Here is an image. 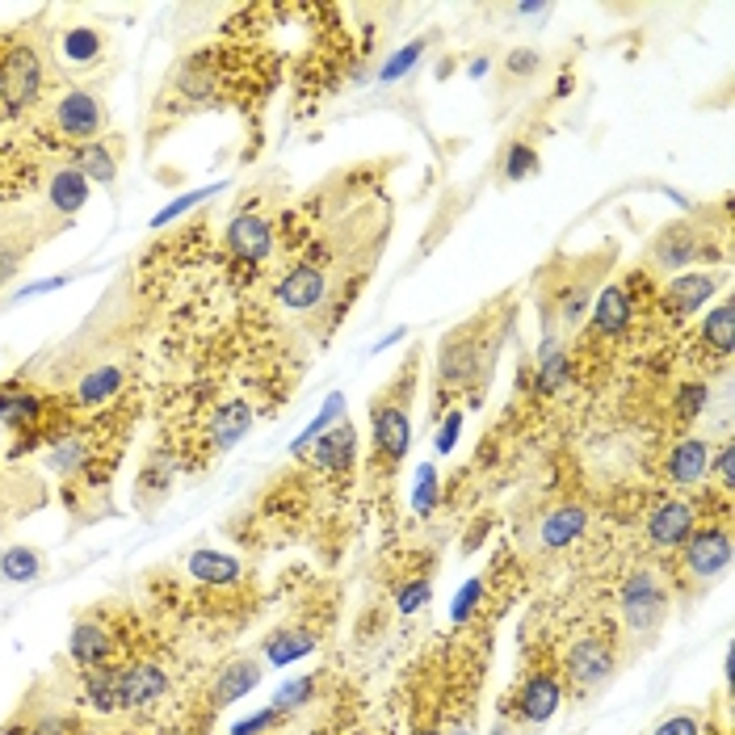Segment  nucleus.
<instances>
[{
	"mask_svg": "<svg viewBox=\"0 0 735 735\" xmlns=\"http://www.w3.org/2000/svg\"><path fill=\"white\" fill-rule=\"evenodd\" d=\"M127 387V370L122 366H93L88 375H81L76 391H72V404L81 408H102L109 400H118V391Z\"/></svg>",
	"mask_w": 735,
	"mask_h": 735,
	"instance_id": "19",
	"label": "nucleus"
},
{
	"mask_svg": "<svg viewBox=\"0 0 735 735\" xmlns=\"http://www.w3.org/2000/svg\"><path fill=\"white\" fill-rule=\"evenodd\" d=\"M698 509L689 500H660L652 513H648V538L652 546H664V550H677V546L698 530Z\"/></svg>",
	"mask_w": 735,
	"mask_h": 735,
	"instance_id": "10",
	"label": "nucleus"
},
{
	"mask_svg": "<svg viewBox=\"0 0 735 735\" xmlns=\"http://www.w3.org/2000/svg\"><path fill=\"white\" fill-rule=\"evenodd\" d=\"M609 673H614V648H609V639L589 635V639L572 643V652H568V681H572V689L589 693V689L609 681Z\"/></svg>",
	"mask_w": 735,
	"mask_h": 735,
	"instance_id": "7",
	"label": "nucleus"
},
{
	"mask_svg": "<svg viewBox=\"0 0 735 735\" xmlns=\"http://www.w3.org/2000/svg\"><path fill=\"white\" fill-rule=\"evenodd\" d=\"M568 379H572V357L555 345V336H546L543 345H538L534 391H538V395H555V391H564V382H568Z\"/></svg>",
	"mask_w": 735,
	"mask_h": 735,
	"instance_id": "22",
	"label": "nucleus"
},
{
	"mask_svg": "<svg viewBox=\"0 0 735 735\" xmlns=\"http://www.w3.org/2000/svg\"><path fill=\"white\" fill-rule=\"evenodd\" d=\"M538 168V152L530 147V143H509V152H505V177L509 181H521V177H530Z\"/></svg>",
	"mask_w": 735,
	"mask_h": 735,
	"instance_id": "33",
	"label": "nucleus"
},
{
	"mask_svg": "<svg viewBox=\"0 0 735 735\" xmlns=\"http://www.w3.org/2000/svg\"><path fill=\"white\" fill-rule=\"evenodd\" d=\"M311 652H316V635L311 630H282V635H270V643H265V655L277 668H286V664H295V660Z\"/></svg>",
	"mask_w": 735,
	"mask_h": 735,
	"instance_id": "28",
	"label": "nucleus"
},
{
	"mask_svg": "<svg viewBox=\"0 0 735 735\" xmlns=\"http://www.w3.org/2000/svg\"><path fill=\"white\" fill-rule=\"evenodd\" d=\"M68 652H72V660L81 664L84 673L88 668H109V660H114V630L102 618H84V623H76L72 639H68Z\"/></svg>",
	"mask_w": 735,
	"mask_h": 735,
	"instance_id": "13",
	"label": "nucleus"
},
{
	"mask_svg": "<svg viewBox=\"0 0 735 735\" xmlns=\"http://www.w3.org/2000/svg\"><path fill=\"white\" fill-rule=\"evenodd\" d=\"M584 525H589V513L580 509V505H559L555 513H546L543 518V546L546 550H559V546H572L580 534H584Z\"/></svg>",
	"mask_w": 735,
	"mask_h": 735,
	"instance_id": "24",
	"label": "nucleus"
},
{
	"mask_svg": "<svg viewBox=\"0 0 735 735\" xmlns=\"http://www.w3.org/2000/svg\"><path fill=\"white\" fill-rule=\"evenodd\" d=\"M623 614H627V627L635 630V635H652V630L664 623L668 593L660 589L655 572L639 568V572H630L627 580H623Z\"/></svg>",
	"mask_w": 735,
	"mask_h": 735,
	"instance_id": "3",
	"label": "nucleus"
},
{
	"mask_svg": "<svg viewBox=\"0 0 735 735\" xmlns=\"http://www.w3.org/2000/svg\"><path fill=\"white\" fill-rule=\"evenodd\" d=\"M710 295H714V277H710V273H681V277H673V282L660 291V307H664V316L685 320V316L702 311Z\"/></svg>",
	"mask_w": 735,
	"mask_h": 735,
	"instance_id": "11",
	"label": "nucleus"
},
{
	"mask_svg": "<svg viewBox=\"0 0 735 735\" xmlns=\"http://www.w3.org/2000/svg\"><path fill=\"white\" fill-rule=\"evenodd\" d=\"M698 252H702V245L693 240L689 227H668V232H660V240H655V265L681 270L689 261H698Z\"/></svg>",
	"mask_w": 735,
	"mask_h": 735,
	"instance_id": "26",
	"label": "nucleus"
},
{
	"mask_svg": "<svg viewBox=\"0 0 735 735\" xmlns=\"http://www.w3.org/2000/svg\"><path fill=\"white\" fill-rule=\"evenodd\" d=\"M43 572V559L29 550V546H9L0 550V580H13V584H29Z\"/></svg>",
	"mask_w": 735,
	"mask_h": 735,
	"instance_id": "30",
	"label": "nucleus"
},
{
	"mask_svg": "<svg viewBox=\"0 0 735 735\" xmlns=\"http://www.w3.org/2000/svg\"><path fill=\"white\" fill-rule=\"evenodd\" d=\"M710 404V387L707 382H685L677 387V416L681 420H693V416H702Z\"/></svg>",
	"mask_w": 735,
	"mask_h": 735,
	"instance_id": "32",
	"label": "nucleus"
},
{
	"mask_svg": "<svg viewBox=\"0 0 735 735\" xmlns=\"http://www.w3.org/2000/svg\"><path fill=\"white\" fill-rule=\"evenodd\" d=\"M412 509L420 513V518H429L437 509V471L434 466H420L416 471V491H412Z\"/></svg>",
	"mask_w": 735,
	"mask_h": 735,
	"instance_id": "34",
	"label": "nucleus"
},
{
	"mask_svg": "<svg viewBox=\"0 0 735 735\" xmlns=\"http://www.w3.org/2000/svg\"><path fill=\"white\" fill-rule=\"evenodd\" d=\"M218 190H223V186H211V190H193V193H186V198H177V202H168V206H164L161 215L152 218V227H164V223H168V218L186 215V211H190V206H198V202H202V198H211V193H218Z\"/></svg>",
	"mask_w": 735,
	"mask_h": 735,
	"instance_id": "38",
	"label": "nucleus"
},
{
	"mask_svg": "<svg viewBox=\"0 0 735 735\" xmlns=\"http://www.w3.org/2000/svg\"><path fill=\"white\" fill-rule=\"evenodd\" d=\"M681 564L685 572L698 576V580H714V576L727 572V564H732V534H727V525L693 530L681 543Z\"/></svg>",
	"mask_w": 735,
	"mask_h": 735,
	"instance_id": "4",
	"label": "nucleus"
},
{
	"mask_svg": "<svg viewBox=\"0 0 735 735\" xmlns=\"http://www.w3.org/2000/svg\"><path fill=\"white\" fill-rule=\"evenodd\" d=\"M341 416H345V395H341V391H332V395L324 400V408L316 412V420H311V425H307V429H303V434L295 437V441H291V454H303V450H311V446H316V437L328 434V429H332V425H336Z\"/></svg>",
	"mask_w": 735,
	"mask_h": 735,
	"instance_id": "29",
	"label": "nucleus"
},
{
	"mask_svg": "<svg viewBox=\"0 0 735 735\" xmlns=\"http://www.w3.org/2000/svg\"><path fill=\"white\" fill-rule=\"evenodd\" d=\"M68 161H72V168L81 173L84 181L114 186V177H118V161H114V152H109L106 143H81V147H68Z\"/></svg>",
	"mask_w": 735,
	"mask_h": 735,
	"instance_id": "25",
	"label": "nucleus"
},
{
	"mask_svg": "<svg viewBox=\"0 0 735 735\" xmlns=\"http://www.w3.org/2000/svg\"><path fill=\"white\" fill-rule=\"evenodd\" d=\"M261 681V668L252 664V660H232V664H223L215 673V685H211V707H232V702H240L248 698L252 689Z\"/></svg>",
	"mask_w": 735,
	"mask_h": 735,
	"instance_id": "17",
	"label": "nucleus"
},
{
	"mask_svg": "<svg viewBox=\"0 0 735 735\" xmlns=\"http://www.w3.org/2000/svg\"><path fill=\"white\" fill-rule=\"evenodd\" d=\"M354 450H357L354 429L341 420V425H332L328 434L316 437V466H320V471H349V466H354Z\"/></svg>",
	"mask_w": 735,
	"mask_h": 735,
	"instance_id": "21",
	"label": "nucleus"
},
{
	"mask_svg": "<svg viewBox=\"0 0 735 735\" xmlns=\"http://www.w3.org/2000/svg\"><path fill=\"white\" fill-rule=\"evenodd\" d=\"M459 429H463V412H446V420H441V434L434 437L437 454H450V450H454Z\"/></svg>",
	"mask_w": 735,
	"mask_h": 735,
	"instance_id": "44",
	"label": "nucleus"
},
{
	"mask_svg": "<svg viewBox=\"0 0 735 735\" xmlns=\"http://www.w3.org/2000/svg\"><path fill=\"white\" fill-rule=\"evenodd\" d=\"M479 597H484V580H471V584H463V589H459V597H454V605H450V618H454V623H466V614L479 605Z\"/></svg>",
	"mask_w": 735,
	"mask_h": 735,
	"instance_id": "41",
	"label": "nucleus"
},
{
	"mask_svg": "<svg viewBox=\"0 0 735 735\" xmlns=\"http://www.w3.org/2000/svg\"><path fill=\"white\" fill-rule=\"evenodd\" d=\"M59 51L72 72H88V68H97V59L106 51V38L97 26H68L59 38Z\"/></svg>",
	"mask_w": 735,
	"mask_h": 735,
	"instance_id": "20",
	"label": "nucleus"
},
{
	"mask_svg": "<svg viewBox=\"0 0 735 735\" xmlns=\"http://www.w3.org/2000/svg\"><path fill=\"white\" fill-rule=\"evenodd\" d=\"M164 693H168V677L156 664L139 660V664H118L114 668V702H118V710L152 707V702H161Z\"/></svg>",
	"mask_w": 735,
	"mask_h": 735,
	"instance_id": "6",
	"label": "nucleus"
},
{
	"mask_svg": "<svg viewBox=\"0 0 735 735\" xmlns=\"http://www.w3.org/2000/svg\"><path fill=\"white\" fill-rule=\"evenodd\" d=\"M248 429H252V408H248V400H223V404L206 416V434H202V450H198V459L206 463V454L232 450V446H236Z\"/></svg>",
	"mask_w": 735,
	"mask_h": 735,
	"instance_id": "8",
	"label": "nucleus"
},
{
	"mask_svg": "<svg viewBox=\"0 0 735 735\" xmlns=\"http://www.w3.org/2000/svg\"><path fill=\"white\" fill-rule=\"evenodd\" d=\"M420 735H437V732H434V727H429V732H420Z\"/></svg>",
	"mask_w": 735,
	"mask_h": 735,
	"instance_id": "48",
	"label": "nucleus"
},
{
	"mask_svg": "<svg viewBox=\"0 0 735 735\" xmlns=\"http://www.w3.org/2000/svg\"><path fill=\"white\" fill-rule=\"evenodd\" d=\"M505 68H509L513 76H530V72H538V51H525V47H521V51L509 55Z\"/></svg>",
	"mask_w": 735,
	"mask_h": 735,
	"instance_id": "47",
	"label": "nucleus"
},
{
	"mask_svg": "<svg viewBox=\"0 0 735 735\" xmlns=\"http://www.w3.org/2000/svg\"><path fill=\"white\" fill-rule=\"evenodd\" d=\"M311 689H316V681H311V677H299V681L282 685V693H277V710H295V707H303V702L311 698Z\"/></svg>",
	"mask_w": 735,
	"mask_h": 735,
	"instance_id": "43",
	"label": "nucleus"
},
{
	"mask_svg": "<svg viewBox=\"0 0 735 735\" xmlns=\"http://www.w3.org/2000/svg\"><path fill=\"white\" fill-rule=\"evenodd\" d=\"M38 177H43V164L29 152H22L17 143H0V198H22L38 186Z\"/></svg>",
	"mask_w": 735,
	"mask_h": 735,
	"instance_id": "15",
	"label": "nucleus"
},
{
	"mask_svg": "<svg viewBox=\"0 0 735 735\" xmlns=\"http://www.w3.org/2000/svg\"><path fill=\"white\" fill-rule=\"evenodd\" d=\"M559 702H564V689L555 681V673H530L513 698V710L525 723H546L559 710Z\"/></svg>",
	"mask_w": 735,
	"mask_h": 735,
	"instance_id": "12",
	"label": "nucleus"
},
{
	"mask_svg": "<svg viewBox=\"0 0 735 735\" xmlns=\"http://www.w3.org/2000/svg\"><path fill=\"white\" fill-rule=\"evenodd\" d=\"M51 131H55V143H68V147L97 143V135L106 131V109H102V102H97L93 93L68 88V93L55 97Z\"/></svg>",
	"mask_w": 735,
	"mask_h": 735,
	"instance_id": "2",
	"label": "nucleus"
},
{
	"mask_svg": "<svg viewBox=\"0 0 735 735\" xmlns=\"http://www.w3.org/2000/svg\"><path fill=\"white\" fill-rule=\"evenodd\" d=\"M584 307H589V286H584V282H580V286H572V291H564L559 311H564V320H568V324H580Z\"/></svg>",
	"mask_w": 735,
	"mask_h": 735,
	"instance_id": "42",
	"label": "nucleus"
},
{
	"mask_svg": "<svg viewBox=\"0 0 735 735\" xmlns=\"http://www.w3.org/2000/svg\"><path fill=\"white\" fill-rule=\"evenodd\" d=\"M707 471H710V446L702 437H681L668 450V459H664V475L673 484H698V479H707Z\"/></svg>",
	"mask_w": 735,
	"mask_h": 735,
	"instance_id": "16",
	"label": "nucleus"
},
{
	"mask_svg": "<svg viewBox=\"0 0 735 735\" xmlns=\"http://www.w3.org/2000/svg\"><path fill=\"white\" fill-rule=\"evenodd\" d=\"M429 593H434V589H429V580L420 576V580H408V584H404V589L395 593V605H400L404 614H416V609H420V605L429 601Z\"/></svg>",
	"mask_w": 735,
	"mask_h": 735,
	"instance_id": "39",
	"label": "nucleus"
},
{
	"mask_svg": "<svg viewBox=\"0 0 735 735\" xmlns=\"http://www.w3.org/2000/svg\"><path fill=\"white\" fill-rule=\"evenodd\" d=\"M277 714H282V710H277V707L261 710V714H252V719H245V723H236V727H232V735H257V732H270L273 723H277Z\"/></svg>",
	"mask_w": 735,
	"mask_h": 735,
	"instance_id": "46",
	"label": "nucleus"
},
{
	"mask_svg": "<svg viewBox=\"0 0 735 735\" xmlns=\"http://www.w3.org/2000/svg\"><path fill=\"white\" fill-rule=\"evenodd\" d=\"M702 341H707L719 357L732 354V303H714V307H710L707 320H702Z\"/></svg>",
	"mask_w": 735,
	"mask_h": 735,
	"instance_id": "31",
	"label": "nucleus"
},
{
	"mask_svg": "<svg viewBox=\"0 0 735 735\" xmlns=\"http://www.w3.org/2000/svg\"><path fill=\"white\" fill-rule=\"evenodd\" d=\"M168 484H173V459H168V463L156 459V463H147L139 471V491H143V496H164Z\"/></svg>",
	"mask_w": 735,
	"mask_h": 735,
	"instance_id": "36",
	"label": "nucleus"
},
{
	"mask_svg": "<svg viewBox=\"0 0 735 735\" xmlns=\"http://www.w3.org/2000/svg\"><path fill=\"white\" fill-rule=\"evenodd\" d=\"M190 576L202 584H236L240 580V559L223 555V550H193L190 555Z\"/></svg>",
	"mask_w": 735,
	"mask_h": 735,
	"instance_id": "27",
	"label": "nucleus"
},
{
	"mask_svg": "<svg viewBox=\"0 0 735 735\" xmlns=\"http://www.w3.org/2000/svg\"><path fill=\"white\" fill-rule=\"evenodd\" d=\"M47 55L26 38H4L0 51V122H13L43 102Z\"/></svg>",
	"mask_w": 735,
	"mask_h": 735,
	"instance_id": "1",
	"label": "nucleus"
},
{
	"mask_svg": "<svg viewBox=\"0 0 735 735\" xmlns=\"http://www.w3.org/2000/svg\"><path fill=\"white\" fill-rule=\"evenodd\" d=\"M47 202H51L59 215H76L84 202H88V181H84L72 164H63V168H55L51 181H47Z\"/></svg>",
	"mask_w": 735,
	"mask_h": 735,
	"instance_id": "23",
	"label": "nucleus"
},
{
	"mask_svg": "<svg viewBox=\"0 0 735 735\" xmlns=\"http://www.w3.org/2000/svg\"><path fill=\"white\" fill-rule=\"evenodd\" d=\"M707 475H714V479H719L723 496H732V479H735V450H732V441H723V446H719V454H710V471H707Z\"/></svg>",
	"mask_w": 735,
	"mask_h": 735,
	"instance_id": "37",
	"label": "nucleus"
},
{
	"mask_svg": "<svg viewBox=\"0 0 735 735\" xmlns=\"http://www.w3.org/2000/svg\"><path fill=\"white\" fill-rule=\"evenodd\" d=\"M630 320H635V299L623 286H605L593 299V332H601V336H623Z\"/></svg>",
	"mask_w": 735,
	"mask_h": 735,
	"instance_id": "18",
	"label": "nucleus"
},
{
	"mask_svg": "<svg viewBox=\"0 0 735 735\" xmlns=\"http://www.w3.org/2000/svg\"><path fill=\"white\" fill-rule=\"evenodd\" d=\"M227 248H232V257L257 265V261H265L273 252V227L257 215H236L232 227H227Z\"/></svg>",
	"mask_w": 735,
	"mask_h": 735,
	"instance_id": "14",
	"label": "nucleus"
},
{
	"mask_svg": "<svg viewBox=\"0 0 735 735\" xmlns=\"http://www.w3.org/2000/svg\"><path fill=\"white\" fill-rule=\"evenodd\" d=\"M17 735V732H9ZM22 735H76V723L68 719V714H47V719H34Z\"/></svg>",
	"mask_w": 735,
	"mask_h": 735,
	"instance_id": "40",
	"label": "nucleus"
},
{
	"mask_svg": "<svg viewBox=\"0 0 735 735\" xmlns=\"http://www.w3.org/2000/svg\"><path fill=\"white\" fill-rule=\"evenodd\" d=\"M420 51H425V38H412V43H408V47H404V51H395V55H391V59H387V68H379V81H382V84L400 81V76H404V72H408V68H412V63L420 59Z\"/></svg>",
	"mask_w": 735,
	"mask_h": 735,
	"instance_id": "35",
	"label": "nucleus"
},
{
	"mask_svg": "<svg viewBox=\"0 0 735 735\" xmlns=\"http://www.w3.org/2000/svg\"><path fill=\"white\" fill-rule=\"evenodd\" d=\"M370 434H375V454L382 463H404L412 446V420H408V404L400 400H387L370 408Z\"/></svg>",
	"mask_w": 735,
	"mask_h": 735,
	"instance_id": "5",
	"label": "nucleus"
},
{
	"mask_svg": "<svg viewBox=\"0 0 735 735\" xmlns=\"http://www.w3.org/2000/svg\"><path fill=\"white\" fill-rule=\"evenodd\" d=\"M273 299L282 307H295V311H316L328 299V277L320 265H295L277 277L273 286Z\"/></svg>",
	"mask_w": 735,
	"mask_h": 735,
	"instance_id": "9",
	"label": "nucleus"
},
{
	"mask_svg": "<svg viewBox=\"0 0 735 735\" xmlns=\"http://www.w3.org/2000/svg\"><path fill=\"white\" fill-rule=\"evenodd\" d=\"M655 735H702V719L698 714H673L655 727Z\"/></svg>",
	"mask_w": 735,
	"mask_h": 735,
	"instance_id": "45",
	"label": "nucleus"
}]
</instances>
